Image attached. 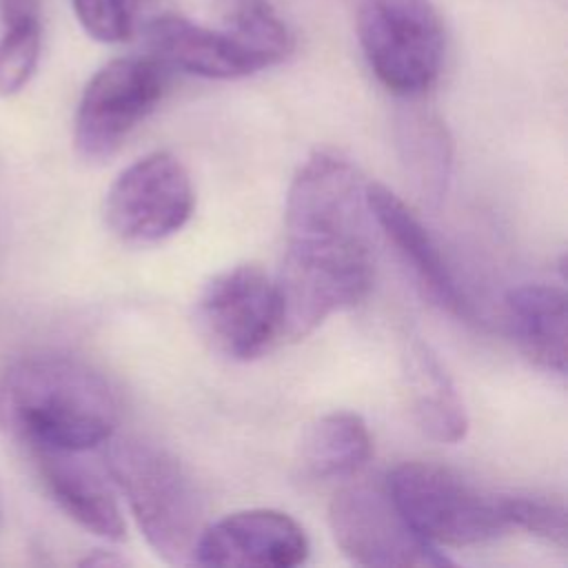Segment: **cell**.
<instances>
[{
    "mask_svg": "<svg viewBox=\"0 0 568 568\" xmlns=\"http://www.w3.org/2000/svg\"><path fill=\"white\" fill-rule=\"evenodd\" d=\"M118 419L115 390L82 359L31 355L0 373V433L29 450H91Z\"/></svg>",
    "mask_w": 568,
    "mask_h": 568,
    "instance_id": "cell-1",
    "label": "cell"
},
{
    "mask_svg": "<svg viewBox=\"0 0 568 568\" xmlns=\"http://www.w3.org/2000/svg\"><path fill=\"white\" fill-rule=\"evenodd\" d=\"M104 459L153 552L169 564L191 561L204 530V501L180 459L140 435L111 437Z\"/></svg>",
    "mask_w": 568,
    "mask_h": 568,
    "instance_id": "cell-2",
    "label": "cell"
},
{
    "mask_svg": "<svg viewBox=\"0 0 568 568\" xmlns=\"http://www.w3.org/2000/svg\"><path fill=\"white\" fill-rule=\"evenodd\" d=\"M371 284V244L286 240V253L275 277L282 335L306 337L333 313L359 304Z\"/></svg>",
    "mask_w": 568,
    "mask_h": 568,
    "instance_id": "cell-3",
    "label": "cell"
},
{
    "mask_svg": "<svg viewBox=\"0 0 568 568\" xmlns=\"http://www.w3.org/2000/svg\"><path fill=\"white\" fill-rule=\"evenodd\" d=\"M357 40L375 78L399 98H417L437 80L446 33L433 0H362Z\"/></svg>",
    "mask_w": 568,
    "mask_h": 568,
    "instance_id": "cell-4",
    "label": "cell"
},
{
    "mask_svg": "<svg viewBox=\"0 0 568 568\" xmlns=\"http://www.w3.org/2000/svg\"><path fill=\"white\" fill-rule=\"evenodd\" d=\"M386 490L406 521L435 546H477L510 528L501 497L481 493L439 464L404 462L388 473Z\"/></svg>",
    "mask_w": 568,
    "mask_h": 568,
    "instance_id": "cell-5",
    "label": "cell"
},
{
    "mask_svg": "<svg viewBox=\"0 0 568 568\" xmlns=\"http://www.w3.org/2000/svg\"><path fill=\"white\" fill-rule=\"evenodd\" d=\"M166 89V67L153 55L106 62L87 82L73 122V144L82 160L106 162L131 131L155 109Z\"/></svg>",
    "mask_w": 568,
    "mask_h": 568,
    "instance_id": "cell-6",
    "label": "cell"
},
{
    "mask_svg": "<svg viewBox=\"0 0 568 568\" xmlns=\"http://www.w3.org/2000/svg\"><path fill=\"white\" fill-rule=\"evenodd\" d=\"M195 320L202 335L224 357L240 362L260 357L282 337L275 280L253 264L226 268L200 291Z\"/></svg>",
    "mask_w": 568,
    "mask_h": 568,
    "instance_id": "cell-7",
    "label": "cell"
},
{
    "mask_svg": "<svg viewBox=\"0 0 568 568\" xmlns=\"http://www.w3.org/2000/svg\"><path fill=\"white\" fill-rule=\"evenodd\" d=\"M193 202L184 164L166 151H153L113 180L104 200V220L126 244H155L189 222Z\"/></svg>",
    "mask_w": 568,
    "mask_h": 568,
    "instance_id": "cell-8",
    "label": "cell"
},
{
    "mask_svg": "<svg viewBox=\"0 0 568 568\" xmlns=\"http://www.w3.org/2000/svg\"><path fill=\"white\" fill-rule=\"evenodd\" d=\"M328 524L337 548L359 566L424 568L450 564L435 544L406 521L388 490L379 486L355 484L339 490L331 501Z\"/></svg>",
    "mask_w": 568,
    "mask_h": 568,
    "instance_id": "cell-9",
    "label": "cell"
},
{
    "mask_svg": "<svg viewBox=\"0 0 568 568\" xmlns=\"http://www.w3.org/2000/svg\"><path fill=\"white\" fill-rule=\"evenodd\" d=\"M366 186L348 160L315 153L288 186L286 240L371 242Z\"/></svg>",
    "mask_w": 568,
    "mask_h": 568,
    "instance_id": "cell-10",
    "label": "cell"
},
{
    "mask_svg": "<svg viewBox=\"0 0 568 568\" xmlns=\"http://www.w3.org/2000/svg\"><path fill=\"white\" fill-rule=\"evenodd\" d=\"M306 555L308 539L291 515L271 508H251L204 526L191 561L202 566L293 568Z\"/></svg>",
    "mask_w": 568,
    "mask_h": 568,
    "instance_id": "cell-11",
    "label": "cell"
},
{
    "mask_svg": "<svg viewBox=\"0 0 568 568\" xmlns=\"http://www.w3.org/2000/svg\"><path fill=\"white\" fill-rule=\"evenodd\" d=\"M149 55L166 69L209 80H235L273 67L266 58L231 38L224 29L197 24L180 13H162L144 24Z\"/></svg>",
    "mask_w": 568,
    "mask_h": 568,
    "instance_id": "cell-12",
    "label": "cell"
},
{
    "mask_svg": "<svg viewBox=\"0 0 568 568\" xmlns=\"http://www.w3.org/2000/svg\"><path fill=\"white\" fill-rule=\"evenodd\" d=\"M371 217L395 246L402 262L410 268L424 295L453 315H466L468 304L457 280L446 264L437 242L419 222V217L384 184L366 186Z\"/></svg>",
    "mask_w": 568,
    "mask_h": 568,
    "instance_id": "cell-13",
    "label": "cell"
},
{
    "mask_svg": "<svg viewBox=\"0 0 568 568\" xmlns=\"http://www.w3.org/2000/svg\"><path fill=\"white\" fill-rule=\"evenodd\" d=\"M53 501L84 530L120 541L124 519L109 484L71 450H31Z\"/></svg>",
    "mask_w": 568,
    "mask_h": 568,
    "instance_id": "cell-14",
    "label": "cell"
},
{
    "mask_svg": "<svg viewBox=\"0 0 568 568\" xmlns=\"http://www.w3.org/2000/svg\"><path fill=\"white\" fill-rule=\"evenodd\" d=\"M404 375L410 410L422 433L442 444L464 439L468 430L464 402L446 368L424 342L415 339L408 344Z\"/></svg>",
    "mask_w": 568,
    "mask_h": 568,
    "instance_id": "cell-15",
    "label": "cell"
},
{
    "mask_svg": "<svg viewBox=\"0 0 568 568\" xmlns=\"http://www.w3.org/2000/svg\"><path fill=\"white\" fill-rule=\"evenodd\" d=\"M519 348L541 368L566 371V293L555 284H521L506 295Z\"/></svg>",
    "mask_w": 568,
    "mask_h": 568,
    "instance_id": "cell-16",
    "label": "cell"
},
{
    "mask_svg": "<svg viewBox=\"0 0 568 568\" xmlns=\"http://www.w3.org/2000/svg\"><path fill=\"white\" fill-rule=\"evenodd\" d=\"M373 450L366 422L348 410L313 419L297 444V468L306 479L328 481L359 473Z\"/></svg>",
    "mask_w": 568,
    "mask_h": 568,
    "instance_id": "cell-17",
    "label": "cell"
},
{
    "mask_svg": "<svg viewBox=\"0 0 568 568\" xmlns=\"http://www.w3.org/2000/svg\"><path fill=\"white\" fill-rule=\"evenodd\" d=\"M395 140L415 189L430 202L442 200L453 166V142L444 122L428 109L406 104L395 118Z\"/></svg>",
    "mask_w": 568,
    "mask_h": 568,
    "instance_id": "cell-18",
    "label": "cell"
},
{
    "mask_svg": "<svg viewBox=\"0 0 568 568\" xmlns=\"http://www.w3.org/2000/svg\"><path fill=\"white\" fill-rule=\"evenodd\" d=\"M215 9L222 29L271 64H280L291 53V31L268 0H215Z\"/></svg>",
    "mask_w": 568,
    "mask_h": 568,
    "instance_id": "cell-19",
    "label": "cell"
},
{
    "mask_svg": "<svg viewBox=\"0 0 568 568\" xmlns=\"http://www.w3.org/2000/svg\"><path fill=\"white\" fill-rule=\"evenodd\" d=\"M42 47L40 20L20 22L0 31V95L20 93L36 73Z\"/></svg>",
    "mask_w": 568,
    "mask_h": 568,
    "instance_id": "cell-20",
    "label": "cell"
},
{
    "mask_svg": "<svg viewBox=\"0 0 568 568\" xmlns=\"http://www.w3.org/2000/svg\"><path fill=\"white\" fill-rule=\"evenodd\" d=\"M501 510L508 526L528 530L535 537H541L559 548H566L568 526L566 508L559 499L544 495H499Z\"/></svg>",
    "mask_w": 568,
    "mask_h": 568,
    "instance_id": "cell-21",
    "label": "cell"
},
{
    "mask_svg": "<svg viewBox=\"0 0 568 568\" xmlns=\"http://www.w3.org/2000/svg\"><path fill=\"white\" fill-rule=\"evenodd\" d=\"M80 27L98 42L115 44L131 38L138 0H71Z\"/></svg>",
    "mask_w": 568,
    "mask_h": 568,
    "instance_id": "cell-22",
    "label": "cell"
},
{
    "mask_svg": "<svg viewBox=\"0 0 568 568\" xmlns=\"http://www.w3.org/2000/svg\"><path fill=\"white\" fill-rule=\"evenodd\" d=\"M40 20V0H0V27Z\"/></svg>",
    "mask_w": 568,
    "mask_h": 568,
    "instance_id": "cell-23",
    "label": "cell"
}]
</instances>
